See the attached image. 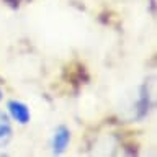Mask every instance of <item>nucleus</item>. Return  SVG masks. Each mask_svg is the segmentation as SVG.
Segmentation results:
<instances>
[{
	"label": "nucleus",
	"mask_w": 157,
	"mask_h": 157,
	"mask_svg": "<svg viewBox=\"0 0 157 157\" xmlns=\"http://www.w3.org/2000/svg\"><path fill=\"white\" fill-rule=\"evenodd\" d=\"M69 142H71V131L66 126H57L52 132V141H51V147L54 154H62L67 149Z\"/></svg>",
	"instance_id": "1"
},
{
	"label": "nucleus",
	"mask_w": 157,
	"mask_h": 157,
	"mask_svg": "<svg viewBox=\"0 0 157 157\" xmlns=\"http://www.w3.org/2000/svg\"><path fill=\"white\" fill-rule=\"evenodd\" d=\"M8 113L20 124H26L29 121V118H31V113H29L28 106L21 101H15V100L8 103Z\"/></svg>",
	"instance_id": "2"
},
{
	"label": "nucleus",
	"mask_w": 157,
	"mask_h": 157,
	"mask_svg": "<svg viewBox=\"0 0 157 157\" xmlns=\"http://www.w3.org/2000/svg\"><path fill=\"white\" fill-rule=\"evenodd\" d=\"M12 139V124L7 113L0 111V147L7 146L8 141Z\"/></svg>",
	"instance_id": "3"
},
{
	"label": "nucleus",
	"mask_w": 157,
	"mask_h": 157,
	"mask_svg": "<svg viewBox=\"0 0 157 157\" xmlns=\"http://www.w3.org/2000/svg\"><path fill=\"white\" fill-rule=\"evenodd\" d=\"M2 95H3V93H2V90H0V100H2Z\"/></svg>",
	"instance_id": "4"
}]
</instances>
